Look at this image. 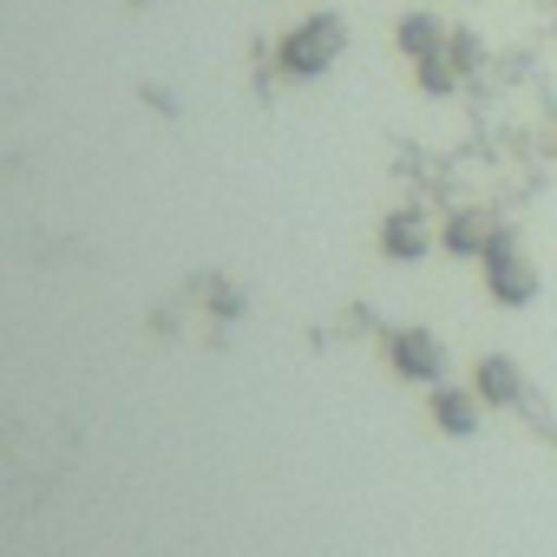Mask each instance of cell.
<instances>
[{"mask_svg": "<svg viewBox=\"0 0 557 557\" xmlns=\"http://www.w3.org/2000/svg\"><path fill=\"white\" fill-rule=\"evenodd\" d=\"M342 53H348V21H342L335 8L296 21L283 40H275V66H283L289 79H322V73L342 66Z\"/></svg>", "mask_w": 557, "mask_h": 557, "instance_id": "cell-1", "label": "cell"}, {"mask_svg": "<svg viewBox=\"0 0 557 557\" xmlns=\"http://www.w3.org/2000/svg\"><path fill=\"white\" fill-rule=\"evenodd\" d=\"M479 275H485V296L498 302V309H531L537 302V289H544V275H537V262H531V249H518V236H492V249L479 256Z\"/></svg>", "mask_w": 557, "mask_h": 557, "instance_id": "cell-2", "label": "cell"}, {"mask_svg": "<svg viewBox=\"0 0 557 557\" xmlns=\"http://www.w3.org/2000/svg\"><path fill=\"white\" fill-rule=\"evenodd\" d=\"M374 249H381L387 262H420L426 249H440V230L426 223V210H420V203H400V210H387V216H381Z\"/></svg>", "mask_w": 557, "mask_h": 557, "instance_id": "cell-3", "label": "cell"}, {"mask_svg": "<svg viewBox=\"0 0 557 557\" xmlns=\"http://www.w3.org/2000/svg\"><path fill=\"white\" fill-rule=\"evenodd\" d=\"M387 368H394L400 381H426V387H433V381L446 374V342H440L433 329H420V322H413V329H394V335H387Z\"/></svg>", "mask_w": 557, "mask_h": 557, "instance_id": "cell-4", "label": "cell"}, {"mask_svg": "<svg viewBox=\"0 0 557 557\" xmlns=\"http://www.w3.org/2000/svg\"><path fill=\"white\" fill-rule=\"evenodd\" d=\"M472 394H479L485 407H518V400L531 394V381H524V368H518L511 355H479V361H472Z\"/></svg>", "mask_w": 557, "mask_h": 557, "instance_id": "cell-5", "label": "cell"}, {"mask_svg": "<svg viewBox=\"0 0 557 557\" xmlns=\"http://www.w3.org/2000/svg\"><path fill=\"white\" fill-rule=\"evenodd\" d=\"M433 426L446 433V440H472L479 433V420H485V400L472 394V387H433Z\"/></svg>", "mask_w": 557, "mask_h": 557, "instance_id": "cell-6", "label": "cell"}, {"mask_svg": "<svg viewBox=\"0 0 557 557\" xmlns=\"http://www.w3.org/2000/svg\"><path fill=\"white\" fill-rule=\"evenodd\" d=\"M446 21L433 14V8H413V14H400L394 21V47L407 53V60H426V53H446Z\"/></svg>", "mask_w": 557, "mask_h": 557, "instance_id": "cell-7", "label": "cell"}, {"mask_svg": "<svg viewBox=\"0 0 557 557\" xmlns=\"http://www.w3.org/2000/svg\"><path fill=\"white\" fill-rule=\"evenodd\" d=\"M492 236H498V230H492V216H485V210H472V203H466V210H453V216L440 223V249H446V256H485V249H492Z\"/></svg>", "mask_w": 557, "mask_h": 557, "instance_id": "cell-8", "label": "cell"}, {"mask_svg": "<svg viewBox=\"0 0 557 557\" xmlns=\"http://www.w3.org/2000/svg\"><path fill=\"white\" fill-rule=\"evenodd\" d=\"M466 73L446 60V53H426V60H413V86L426 92V99H453V86H459Z\"/></svg>", "mask_w": 557, "mask_h": 557, "instance_id": "cell-9", "label": "cell"}, {"mask_svg": "<svg viewBox=\"0 0 557 557\" xmlns=\"http://www.w3.org/2000/svg\"><path fill=\"white\" fill-rule=\"evenodd\" d=\"M446 60H453L459 73H472V66L485 60V47H479V34H472V27H453V34H446Z\"/></svg>", "mask_w": 557, "mask_h": 557, "instance_id": "cell-10", "label": "cell"}]
</instances>
